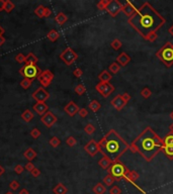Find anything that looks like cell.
Listing matches in <instances>:
<instances>
[{
  "instance_id": "cell-10",
  "label": "cell",
  "mask_w": 173,
  "mask_h": 194,
  "mask_svg": "<svg viewBox=\"0 0 173 194\" xmlns=\"http://www.w3.org/2000/svg\"><path fill=\"white\" fill-rule=\"evenodd\" d=\"M54 79V74L52 73L50 70H45L41 73V75L38 77V80L39 82V84L42 85V87H49L52 83Z\"/></svg>"
},
{
  "instance_id": "cell-6",
  "label": "cell",
  "mask_w": 173,
  "mask_h": 194,
  "mask_svg": "<svg viewBox=\"0 0 173 194\" xmlns=\"http://www.w3.org/2000/svg\"><path fill=\"white\" fill-rule=\"evenodd\" d=\"M126 170H127V167L118 161V162H115L112 164L106 171H107V174H110L114 176L115 181L120 182L123 180L124 175L126 174Z\"/></svg>"
},
{
  "instance_id": "cell-36",
  "label": "cell",
  "mask_w": 173,
  "mask_h": 194,
  "mask_svg": "<svg viewBox=\"0 0 173 194\" xmlns=\"http://www.w3.org/2000/svg\"><path fill=\"white\" fill-rule=\"evenodd\" d=\"M121 45H123V42H121L118 38H114V41L110 42V47L114 48V51L120 50V48H121Z\"/></svg>"
},
{
  "instance_id": "cell-47",
  "label": "cell",
  "mask_w": 173,
  "mask_h": 194,
  "mask_svg": "<svg viewBox=\"0 0 173 194\" xmlns=\"http://www.w3.org/2000/svg\"><path fill=\"white\" fill-rule=\"evenodd\" d=\"M158 38V35H157V32H151L150 35H149L147 38H146V41H149V42H154Z\"/></svg>"
},
{
  "instance_id": "cell-55",
  "label": "cell",
  "mask_w": 173,
  "mask_h": 194,
  "mask_svg": "<svg viewBox=\"0 0 173 194\" xmlns=\"http://www.w3.org/2000/svg\"><path fill=\"white\" fill-rule=\"evenodd\" d=\"M52 14V10L50 8L46 7V11H45V17H49Z\"/></svg>"
},
{
  "instance_id": "cell-25",
  "label": "cell",
  "mask_w": 173,
  "mask_h": 194,
  "mask_svg": "<svg viewBox=\"0 0 173 194\" xmlns=\"http://www.w3.org/2000/svg\"><path fill=\"white\" fill-rule=\"evenodd\" d=\"M23 156H24V158H25V159H26L27 161L32 162V161L36 157V152L35 150H33V149L29 148V149H27V150L23 153Z\"/></svg>"
},
{
  "instance_id": "cell-9",
  "label": "cell",
  "mask_w": 173,
  "mask_h": 194,
  "mask_svg": "<svg viewBox=\"0 0 173 194\" xmlns=\"http://www.w3.org/2000/svg\"><path fill=\"white\" fill-rule=\"evenodd\" d=\"M95 89L102 97L107 98V97L114 91V86L111 85L110 83H102V82H99L98 84H96Z\"/></svg>"
},
{
  "instance_id": "cell-48",
  "label": "cell",
  "mask_w": 173,
  "mask_h": 194,
  "mask_svg": "<svg viewBox=\"0 0 173 194\" xmlns=\"http://www.w3.org/2000/svg\"><path fill=\"white\" fill-rule=\"evenodd\" d=\"M109 193L110 194H121V189L117 186H112L109 190Z\"/></svg>"
},
{
  "instance_id": "cell-22",
  "label": "cell",
  "mask_w": 173,
  "mask_h": 194,
  "mask_svg": "<svg viewBox=\"0 0 173 194\" xmlns=\"http://www.w3.org/2000/svg\"><path fill=\"white\" fill-rule=\"evenodd\" d=\"M92 191L94 194H104L106 192V187L102 183H96L92 188Z\"/></svg>"
},
{
  "instance_id": "cell-44",
  "label": "cell",
  "mask_w": 173,
  "mask_h": 194,
  "mask_svg": "<svg viewBox=\"0 0 173 194\" xmlns=\"http://www.w3.org/2000/svg\"><path fill=\"white\" fill-rule=\"evenodd\" d=\"M41 130H39V129H36V127H35V129H32V132H30V135H32V138H33L35 139H39V135H41Z\"/></svg>"
},
{
  "instance_id": "cell-20",
  "label": "cell",
  "mask_w": 173,
  "mask_h": 194,
  "mask_svg": "<svg viewBox=\"0 0 173 194\" xmlns=\"http://www.w3.org/2000/svg\"><path fill=\"white\" fill-rule=\"evenodd\" d=\"M98 79L100 82H102V83H109V81L112 79V76L107 70H103V71L98 75Z\"/></svg>"
},
{
  "instance_id": "cell-11",
  "label": "cell",
  "mask_w": 173,
  "mask_h": 194,
  "mask_svg": "<svg viewBox=\"0 0 173 194\" xmlns=\"http://www.w3.org/2000/svg\"><path fill=\"white\" fill-rule=\"evenodd\" d=\"M121 7H123V4L118 0H109L106 11L111 17H115L121 11Z\"/></svg>"
},
{
  "instance_id": "cell-34",
  "label": "cell",
  "mask_w": 173,
  "mask_h": 194,
  "mask_svg": "<svg viewBox=\"0 0 173 194\" xmlns=\"http://www.w3.org/2000/svg\"><path fill=\"white\" fill-rule=\"evenodd\" d=\"M32 80H30V79L23 78L22 80L20 81V86L21 88H23L24 90L29 89V88L32 86Z\"/></svg>"
},
{
  "instance_id": "cell-57",
  "label": "cell",
  "mask_w": 173,
  "mask_h": 194,
  "mask_svg": "<svg viewBox=\"0 0 173 194\" xmlns=\"http://www.w3.org/2000/svg\"><path fill=\"white\" fill-rule=\"evenodd\" d=\"M19 194H29V191L26 189V188H23L19 191Z\"/></svg>"
},
{
  "instance_id": "cell-45",
  "label": "cell",
  "mask_w": 173,
  "mask_h": 194,
  "mask_svg": "<svg viewBox=\"0 0 173 194\" xmlns=\"http://www.w3.org/2000/svg\"><path fill=\"white\" fill-rule=\"evenodd\" d=\"M66 144L69 146V147H74L77 144V139H76L74 136H69L68 139H66Z\"/></svg>"
},
{
  "instance_id": "cell-27",
  "label": "cell",
  "mask_w": 173,
  "mask_h": 194,
  "mask_svg": "<svg viewBox=\"0 0 173 194\" xmlns=\"http://www.w3.org/2000/svg\"><path fill=\"white\" fill-rule=\"evenodd\" d=\"M59 38H60V33L58 32V30L56 29H51L50 32L47 33V38L50 42H56Z\"/></svg>"
},
{
  "instance_id": "cell-54",
  "label": "cell",
  "mask_w": 173,
  "mask_h": 194,
  "mask_svg": "<svg viewBox=\"0 0 173 194\" xmlns=\"http://www.w3.org/2000/svg\"><path fill=\"white\" fill-rule=\"evenodd\" d=\"M121 96H123L124 100V101H126L127 103L129 102L130 100H131V95H130V94L127 93V92H124V93H123V94H121Z\"/></svg>"
},
{
  "instance_id": "cell-1",
  "label": "cell",
  "mask_w": 173,
  "mask_h": 194,
  "mask_svg": "<svg viewBox=\"0 0 173 194\" xmlns=\"http://www.w3.org/2000/svg\"><path fill=\"white\" fill-rule=\"evenodd\" d=\"M127 22L146 39L151 32H157V30L166 23V19L151 5V3L146 1L138 8L136 13L127 19Z\"/></svg>"
},
{
  "instance_id": "cell-2",
  "label": "cell",
  "mask_w": 173,
  "mask_h": 194,
  "mask_svg": "<svg viewBox=\"0 0 173 194\" xmlns=\"http://www.w3.org/2000/svg\"><path fill=\"white\" fill-rule=\"evenodd\" d=\"M163 146V139L152 127L148 126L134 139L130 145V150L133 153L141 155L147 162H151L162 151Z\"/></svg>"
},
{
  "instance_id": "cell-60",
  "label": "cell",
  "mask_w": 173,
  "mask_h": 194,
  "mask_svg": "<svg viewBox=\"0 0 173 194\" xmlns=\"http://www.w3.org/2000/svg\"><path fill=\"white\" fill-rule=\"evenodd\" d=\"M4 32H5V30H4V28H3V27L0 25V36H3V35H4Z\"/></svg>"
},
{
  "instance_id": "cell-41",
  "label": "cell",
  "mask_w": 173,
  "mask_h": 194,
  "mask_svg": "<svg viewBox=\"0 0 173 194\" xmlns=\"http://www.w3.org/2000/svg\"><path fill=\"white\" fill-rule=\"evenodd\" d=\"M75 92L77 93L78 95H83V94L86 92V87H85L83 84H78L77 86L75 87Z\"/></svg>"
},
{
  "instance_id": "cell-7",
  "label": "cell",
  "mask_w": 173,
  "mask_h": 194,
  "mask_svg": "<svg viewBox=\"0 0 173 194\" xmlns=\"http://www.w3.org/2000/svg\"><path fill=\"white\" fill-rule=\"evenodd\" d=\"M60 59L62 60L67 66H71L73 63H75L76 61H77L78 55L77 53H75L71 48H67L60 54Z\"/></svg>"
},
{
  "instance_id": "cell-40",
  "label": "cell",
  "mask_w": 173,
  "mask_h": 194,
  "mask_svg": "<svg viewBox=\"0 0 173 194\" xmlns=\"http://www.w3.org/2000/svg\"><path fill=\"white\" fill-rule=\"evenodd\" d=\"M49 144H50V146H52L53 148H57L61 145V141L59 139V138H57V136H53V138L50 139Z\"/></svg>"
},
{
  "instance_id": "cell-39",
  "label": "cell",
  "mask_w": 173,
  "mask_h": 194,
  "mask_svg": "<svg viewBox=\"0 0 173 194\" xmlns=\"http://www.w3.org/2000/svg\"><path fill=\"white\" fill-rule=\"evenodd\" d=\"M15 7L14 3L10 1V0H7V1H5V8H4V11H6L7 13H10V12L13 10Z\"/></svg>"
},
{
  "instance_id": "cell-64",
  "label": "cell",
  "mask_w": 173,
  "mask_h": 194,
  "mask_svg": "<svg viewBox=\"0 0 173 194\" xmlns=\"http://www.w3.org/2000/svg\"><path fill=\"white\" fill-rule=\"evenodd\" d=\"M5 194H13V193H12V192H10V191H8V192H6Z\"/></svg>"
},
{
  "instance_id": "cell-38",
  "label": "cell",
  "mask_w": 173,
  "mask_h": 194,
  "mask_svg": "<svg viewBox=\"0 0 173 194\" xmlns=\"http://www.w3.org/2000/svg\"><path fill=\"white\" fill-rule=\"evenodd\" d=\"M84 132L87 133V135H93L94 132H95V126L93 125L92 123H88L85 125L84 127Z\"/></svg>"
},
{
  "instance_id": "cell-14",
  "label": "cell",
  "mask_w": 173,
  "mask_h": 194,
  "mask_svg": "<svg viewBox=\"0 0 173 194\" xmlns=\"http://www.w3.org/2000/svg\"><path fill=\"white\" fill-rule=\"evenodd\" d=\"M41 121L47 127H52L55 123H56L57 116L52 111H48L41 117Z\"/></svg>"
},
{
  "instance_id": "cell-31",
  "label": "cell",
  "mask_w": 173,
  "mask_h": 194,
  "mask_svg": "<svg viewBox=\"0 0 173 194\" xmlns=\"http://www.w3.org/2000/svg\"><path fill=\"white\" fill-rule=\"evenodd\" d=\"M114 181H115L114 177L110 174H107L103 178V184H104L105 186H111V185L114 183Z\"/></svg>"
},
{
  "instance_id": "cell-35",
  "label": "cell",
  "mask_w": 173,
  "mask_h": 194,
  "mask_svg": "<svg viewBox=\"0 0 173 194\" xmlns=\"http://www.w3.org/2000/svg\"><path fill=\"white\" fill-rule=\"evenodd\" d=\"M108 3H109V0H100V1L96 4V6L100 11H103V10H106V8H107V6H108Z\"/></svg>"
},
{
  "instance_id": "cell-3",
  "label": "cell",
  "mask_w": 173,
  "mask_h": 194,
  "mask_svg": "<svg viewBox=\"0 0 173 194\" xmlns=\"http://www.w3.org/2000/svg\"><path fill=\"white\" fill-rule=\"evenodd\" d=\"M99 151L104 157H107L112 162H118L120 158L130 150V145L117 132V130L110 129L98 142Z\"/></svg>"
},
{
  "instance_id": "cell-33",
  "label": "cell",
  "mask_w": 173,
  "mask_h": 194,
  "mask_svg": "<svg viewBox=\"0 0 173 194\" xmlns=\"http://www.w3.org/2000/svg\"><path fill=\"white\" fill-rule=\"evenodd\" d=\"M120 70V65L117 62H114L109 65V72L112 73V74H117Z\"/></svg>"
},
{
  "instance_id": "cell-51",
  "label": "cell",
  "mask_w": 173,
  "mask_h": 194,
  "mask_svg": "<svg viewBox=\"0 0 173 194\" xmlns=\"http://www.w3.org/2000/svg\"><path fill=\"white\" fill-rule=\"evenodd\" d=\"M78 114L80 115V117L84 118V117H86L87 115H88V110H87L86 108H80V109H79Z\"/></svg>"
},
{
  "instance_id": "cell-8",
  "label": "cell",
  "mask_w": 173,
  "mask_h": 194,
  "mask_svg": "<svg viewBox=\"0 0 173 194\" xmlns=\"http://www.w3.org/2000/svg\"><path fill=\"white\" fill-rule=\"evenodd\" d=\"M139 178H140V176L138 174V172L134 171V170L132 171V170H130V169H127V168L126 170V174H124V177H123L124 180H126L127 182H129V183L132 184L134 187H136L137 189L140 191V192H142L143 194H146L145 191L143 190L141 187H139L138 185H137V183H136V181L138 180Z\"/></svg>"
},
{
  "instance_id": "cell-37",
  "label": "cell",
  "mask_w": 173,
  "mask_h": 194,
  "mask_svg": "<svg viewBox=\"0 0 173 194\" xmlns=\"http://www.w3.org/2000/svg\"><path fill=\"white\" fill-rule=\"evenodd\" d=\"M140 94H141V96L143 97V98L148 99L149 97H151V95H152V91L149 89L148 87H145V88H143V89L141 90Z\"/></svg>"
},
{
  "instance_id": "cell-58",
  "label": "cell",
  "mask_w": 173,
  "mask_h": 194,
  "mask_svg": "<svg viewBox=\"0 0 173 194\" xmlns=\"http://www.w3.org/2000/svg\"><path fill=\"white\" fill-rule=\"evenodd\" d=\"M5 41H6V39H5L4 36H0V47H1L3 44H4Z\"/></svg>"
},
{
  "instance_id": "cell-59",
  "label": "cell",
  "mask_w": 173,
  "mask_h": 194,
  "mask_svg": "<svg viewBox=\"0 0 173 194\" xmlns=\"http://www.w3.org/2000/svg\"><path fill=\"white\" fill-rule=\"evenodd\" d=\"M169 135H173V123H171L169 125Z\"/></svg>"
},
{
  "instance_id": "cell-46",
  "label": "cell",
  "mask_w": 173,
  "mask_h": 194,
  "mask_svg": "<svg viewBox=\"0 0 173 194\" xmlns=\"http://www.w3.org/2000/svg\"><path fill=\"white\" fill-rule=\"evenodd\" d=\"M19 186H20V184L18 183V181H16V180L11 181V182H10V184H9V187H10V189H11L12 191L17 190L18 188H19Z\"/></svg>"
},
{
  "instance_id": "cell-24",
  "label": "cell",
  "mask_w": 173,
  "mask_h": 194,
  "mask_svg": "<svg viewBox=\"0 0 173 194\" xmlns=\"http://www.w3.org/2000/svg\"><path fill=\"white\" fill-rule=\"evenodd\" d=\"M67 20H68V16H67L64 12H59V13L55 16V21H56L59 25H63Z\"/></svg>"
},
{
  "instance_id": "cell-63",
  "label": "cell",
  "mask_w": 173,
  "mask_h": 194,
  "mask_svg": "<svg viewBox=\"0 0 173 194\" xmlns=\"http://www.w3.org/2000/svg\"><path fill=\"white\" fill-rule=\"evenodd\" d=\"M170 118H171V119L173 120V111L171 112V113H170Z\"/></svg>"
},
{
  "instance_id": "cell-56",
  "label": "cell",
  "mask_w": 173,
  "mask_h": 194,
  "mask_svg": "<svg viewBox=\"0 0 173 194\" xmlns=\"http://www.w3.org/2000/svg\"><path fill=\"white\" fill-rule=\"evenodd\" d=\"M5 8V1L4 0H0V11H3Z\"/></svg>"
},
{
  "instance_id": "cell-42",
  "label": "cell",
  "mask_w": 173,
  "mask_h": 194,
  "mask_svg": "<svg viewBox=\"0 0 173 194\" xmlns=\"http://www.w3.org/2000/svg\"><path fill=\"white\" fill-rule=\"evenodd\" d=\"M163 139L164 146H173V135H167Z\"/></svg>"
},
{
  "instance_id": "cell-16",
  "label": "cell",
  "mask_w": 173,
  "mask_h": 194,
  "mask_svg": "<svg viewBox=\"0 0 173 194\" xmlns=\"http://www.w3.org/2000/svg\"><path fill=\"white\" fill-rule=\"evenodd\" d=\"M110 104L114 106V108L117 109V111H120L121 109H123L124 106L127 105V102L124 100L121 94H117V95L110 101Z\"/></svg>"
},
{
  "instance_id": "cell-52",
  "label": "cell",
  "mask_w": 173,
  "mask_h": 194,
  "mask_svg": "<svg viewBox=\"0 0 173 194\" xmlns=\"http://www.w3.org/2000/svg\"><path fill=\"white\" fill-rule=\"evenodd\" d=\"M35 168H36V167L32 162H29L25 166H24V170H26V171H29V172H32Z\"/></svg>"
},
{
  "instance_id": "cell-4",
  "label": "cell",
  "mask_w": 173,
  "mask_h": 194,
  "mask_svg": "<svg viewBox=\"0 0 173 194\" xmlns=\"http://www.w3.org/2000/svg\"><path fill=\"white\" fill-rule=\"evenodd\" d=\"M156 57L164 64L166 68L173 66V44L167 42L156 53Z\"/></svg>"
},
{
  "instance_id": "cell-49",
  "label": "cell",
  "mask_w": 173,
  "mask_h": 194,
  "mask_svg": "<svg viewBox=\"0 0 173 194\" xmlns=\"http://www.w3.org/2000/svg\"><path fill=\"white\" fill-rule=\"evenodd\" d=\"M73 75L75 76L76 78H80L82 75H83V71L80 68H76L74 71H73Z\"/></svg>"
},
{
  "instance_id": "cell-30",
  "label": "cell",
  "mask_w": 173,
  "mask_h": 194,
  "mask_svg": "<svg viewBox=\"0 0 173 194\" xmlns=\"http://www.w3.org/2000/svg\"><path fill=\"white\" fill-rule=\"evenodd\" d=\"M100 107H101V104H100L97 100H92V101L89 103V105H88V108H89L92 112L98 111L100 109Z\"/></svg>"
},
{
  "instance_id": "cell-26",
  "label": "cell",
  "mask_w": 173,
  "mask_h": 194,
  "mask_svg": "<svg viewBox=\"0 0 173 194\" xmlns=\"http://www.w3.org/2000/svg\"><path fill=\"white\" fill-rule=\"evenodd\" d=\"M162 152L170 160H173V146H163Z\"/></svg>"
},
{
  "instance_id": "cell-12",
  "label": "cell",
  "mask_w": 173,
  "mask_h": 194,
  "mask_svg": "<svg viewBox=\"0 0 173 194\" xmlns=\"http://www.w3.org/2000/svg\"><path fill=\"white\" fill-rule=\"evenodd\" d=\"M32 97L36 102H46L50 97V94L44 87H39L35 92L32 94Z\"/></svg>"
},
{
  "instance_id": "cell-18",
  "label": "cell",
  "mask_w": 173,
  "mask_h": 194,
  "mask_svg": "<svg viewBox=\"0 0 173 194\" xmlns=\"http://www.w3.org/2000/svg\"><path fill=\"white\" fill-rule=\"evenodd\" d=\"M33 110H35L39 115L42 116L46 112L49 111V106L46 104V102H36L33 105Z\"/></svg>"
},
{
  "instance_id": "cell-50",
  "label": "cell",
  "mask_w": 173,
  "mask_h": 194,
  "mask_svg": "<svg viewBox=\"0 0 173 194\" xmlns=\"http://www.w3.org/2000/svg\"><path fill=\"white\" fill-rule=\"evenodd\" d=\"M23 169L24 168H23L22 165H20V164H17V165L14 167V172L16 173V174L19 175V174H21V173L23 172Z\"/></svg>"
},
{
  "instance_id": "cell-15",
  "label": "cell",
  "mask_w": 173,
  "mask_h": 194,
  "mask_svg": "<svg viewBox=\"0 0 173 194\" xmlns=\"http://www.w3.org/2000/svg\"><path fill=\"white\" fill-rule=\"evenodd\" d=\"M137 10H138V8H137L131 1H127L126 4H124L123 7H121V11H123L124 14L129 18L132 17L137 12Z\"/></svg>"
},
{
  "instance_id": "cell-62",
  "label": "cell",
  "mask_w": 173,
  "mask_h": 194,
  "mask_svg": "<svg viewBox=\"0 0 173 194\" xmlns=\"http://www.w3.org/2000/svg\"><path fill=\"white\" fill-rule=\"evenodd\" d=\"M4 171H5L4 168H3V167H2L1 165H0V177H1V176L3 175V173H4Z\"/></svg>"
},
{
  "instance_id": "cell-61",
  "label": "cell",
  "mask_w": 173,
  "mask_h": 194,
  "mask_svg": "<svg viewBox=\"0 0 173 194\" xmlns=\"http://www.w3.org/2000/svg\"><path fill=\"white\" fill-rule=\"evenodd\" d=\"M168 32H169L170 35H171L173 36V24H172V25L170 26L169 28H168Z\"/></svg>"
},
{
  "instance_id": "cell-29",
  "label": "cell",
  "mask_w": 173,
  "mask_h": 194,
  "mask_svg": "<svg viewBox=\"0 0 173 194\" xmlns=\"http://www.w3.org/2000/svg\"><path fill=\"white\" fill-rule=\"evenodd\" d=\"M38 57L36 56L33 53H29L26 56V60H25V64H30V65H36L38 63Z\"/></svg>"
},
{
  "instance_id": "cell-28",
  "label": "cell",
  "mask_w": 173,
  "mask_h": 194,
  "mask_svg": "<svg viewBox=\"0 0 173 194\" xmlns=\"http://www.w3.org/2000/svg\"><path fill=\"white\" fill-rule=\"evenodd\" d=\"M21 118H22L23 121H25V122H29L33 118V113L29 109H25V110L21 113Z\"/></svg>"
},
{
  "instance_id": "cell-5",
  "label": "cell",
  "mask_w": 173,
  "mask_h": 194,
  "mask_svg": "<svg viewBox=\"0 0 173 194\" xmlns=\"http://www.w3.org/2000/svg\"><path fill=\"white\" fill-rule=\"evenodd\" d=\"M42 71L39 69V66L36 65H30V64H24V65L19 69V74L23 78L30 79V80H35L38 78Z\"/></svg>"
},
{
  "instance_id": "cell-23",
  "label": "cell",
  "mask_w": 173,
  "mask_h": 194,
  "mask_svg": "<svg viewBox=\"0 0 173 194\" xmlns=\"http://www.w3.org/2000/svg\"><path fill=\"white\" fill-rule=\"evenodd\" d=\"M54 194H66L68 192V189L63 183H58L56 186L53 188Z\"/></svg>"
},
{
  "instance_id": "cell-32",
  "label": "cell",
  "mask_w": 173,
  "mask_h": 194,
  "mask_svg": "<svg viewBox=\"0 0 173 194\" xmlns=\"http://www.w3.org/2000/svg\"><path fill=\"white\" fill-rule=\"evenodd\" d=\"M45 11H46V7L44 5H39L35 9V14L36 16H39V18H44L45 17Z\"/></svg>"
},
{
  "instance_id": "cell-43",
  "label": "cell",
  "mask_w": 173,
  "mask_h": 194,
  "mask_svg": "<svg viewBox=\"0 0 173 194\" xmlns=\"http://www.w3.org/2000/svg\"><path fill=\"white\" fill-rule=\"evenodd\" d=\"M15 61H16L17 63H20V64H25V60H26V56H24L23 54H17L16 56L14 57Z\"/></svg>"
},
{
  "instance_id": "cell-19",
  "label": "cell",
  "mask_w": 173,
  "mask_h": 194,
  "mask_svg": "<svg viewBox=\"0 0 173 194\" xmlns=\"http://www.w3.org/2000/svg\"><path fill=\"white\" fill-rule=\"evenodd\" d=\"M130 62H131V57L127 53H124V52L120 53L117 58V63L120 64V67L127 66Z\"/></svg>"
},
{
  "instance_id": "cell-21",
  "label": "cell",
  "mask_w": 173,
  "mask_h": 194,
  "mask_svg": "<svg viewBox=\"0 0 173 194\" xmlns=\"http://www.w3.org/2000/svg\"><path fill=\"white\" fill-rule=\"evenodd\" d=\"M112 164H114V162H112L111 160H109L107 157H104L103 156L101 159H100L98 161V165L100 168H102V169H104V170H107L109 167H110Z\"/></svg>"
},
{
  "instance_id": "cell-53",
  "label": "cell",
  "mask_w": 173,
  "mask_h": 194,
  "mask_svg": "<svg viewBox=\"0 0 173 194\" xmlns=\"http://www.w3.org/2000/svg\"><path fill=\"white\" fill-rule=\"evenodd\" d=\"M30 173H32V177H35V178L39 177V176L41 175V171H39V169H38V168H35Z\"/></svg>"
},
{
  "instance_id": "cell-13",
  "label": "cell",
  "mask_w": 173,
  "mask_h": 194,
  "mask_svg": "<svg viewBox=\"0 0 173 194\" xmlns=\"http://www.w3.org/2000/svg\"><path fill=\"white\" fill-rule=\"evenodd\" d=\"M84 151L91 157H95L99 153V145L94 139H90L86 145L84 146Z\"/></svg>"
},
{
  "instance_id": "cell-17",
  "label": "cell",
  "mask_w": 173,
  "mask_h": 194,
  "mask_svg": "<svg viewBox=\"0 0 173 194\" xmlns=\"http://www.w3.org/2000/svg\"><path fill=\"white\" fill-rule=\"evenodd\" d=\"M79 109H80L79 108V106L76 104L74 101H70L68 104L65 105V107H64V111H65L69 116L73 117L76 113H78L79 112Z\"/></svg>"
}]
</instances>
